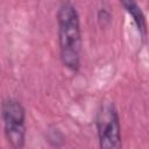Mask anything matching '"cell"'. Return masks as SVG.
I'll list each match as a JSON object with an SVG mask.
<instances>
[{"instance_id": "obj_1", "label": "cell", "mask_w": 149, "mask_h": 149, "mask_svg": "<svg viewBox=\"0 0 149 149\" xmlns=\"http://www.w3.org/2000/svg\"><path fill=\"white\" fill-rule=\"evenodd\" d=\"M58 44L62 64L70 71L77 72L80 68L81 31L79 14L71 2H64L57 12Z\"/></svg>"}, {"instance_id": "obj_2", "label": "cell", "mask_w": 149, "mask_h": 149, "mask_svg": "<svg viewBox=\"0 0 149 149\" xmlns=\"http://www.w3.org/2000/svg\"><path fill=\"white\" fill-rule=\"evenodd\" d=\"M95 128L101 149L121 148V125L118 109L112 101H102L95 116Z\"/></svg>"}, {"instance_id": "obj_3", "label": "cell", "mask_w": 149, "mask_h": 149, "mask_svg": "<svg viewBox=\"0 0 149 149\" xmlns=\"http://www.w3.org/2000/svg\"><path fill=\"white\" fill-rule=\"evenodd\" d=\"M0 111L7 142L13 148H23L26 143V109L23 105L14 98H7L1 102Z\"/></svg>"}, {"instance_id": "obj_4", "label": "cell", "mask_w": 149, "mask_h": 149, "mask_svg": "<svg viewBox=\"0 0 149 149\" xmlns=\"http://www.w3.org/2000/svg\"><path fill=\"white\" fill-rule=\"evenodd\" d=\"M121 6L125 8L127 14L133 19V22L135 23L140 35L142 37H146L147 34V22H146V16L139 6L136 0H120Z\"/></svg>"}, {"instance_id": "obj_5", "label": "cell", "mask_w": 149, "mask_h": 149, "mask_svg": "<svg viewBox=\"0 0 149 149\" xmlns=\"http://www.w3.org/2000/svg\"><path fill=\"white\" fill-rule=\"evenodd\" d=\"M98 21H99L101 27H106L107 24H109V22H111V14H109V12H107L105 8L100 9L98 12Z\"/></svg>"}]
</instances>
